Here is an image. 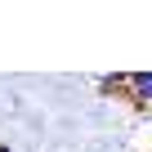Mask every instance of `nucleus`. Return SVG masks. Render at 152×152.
<instances>
[{
  "label": "nucleus",
  "mask_w": 152,
  "mask_h": 152,
  "mask_svg": "<svg viewBox=\"0 0 152 152\" xmlns=\"http://www.w3.org/2000/svg\"><path fill=\"white\" fill-rule=\"evenodd\" d=\"M125 103L152 112V72H125Z\"/></svg>",
  "instance_id": "nucleus-1"
},
{
  "label": "nucleus",
  "mask_w": 152,
  "mask_h": 152,
  "mask_svg": "<svg viewBox=\"0 0 152 152\" xmlns=\"http://www.w3.org/2000/svg\"><path fill=\"white\" fill-rule=\"evenodd\" d=\"M99 94H107V99H125V72H107V76H99Z\"/></svg>",
  "instance_id": "nucleus-2"
}]
</instances>
